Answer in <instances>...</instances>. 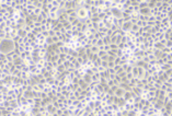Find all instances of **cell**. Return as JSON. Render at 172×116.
<instances>
[{"mask_svg": "<svg viewBox=\"0 0 172 116\" xmlns=\"http://www.w3.org/2000/svg\"><path fill=\"white\" fill-rule=\"evenodd\" d=\"M12 48H13V44H12V42L5 41L0 44V49L2 50V52H9V50H11Z\"/></svg>", "mask_w": 172, "mask_h": 116, "instance_id": "1", "label": "cell"}]
</instances>
